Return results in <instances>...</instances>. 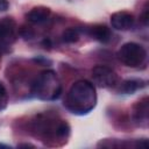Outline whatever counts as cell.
<instances>
[{
  "label": "cell",
  "mask_w": 149,
  "mask_h": 149,
  "mask_svg": "<svg viewBox=\"0 0 149 149\" xmlns=\"http://www.w3.org/2000/svg\"><path fill=\"white\" fill-rule=\"evenodd\" d=\"M111 24L116 30H128L134 24V16L128 12H116L111 15Z\"/></svg>",
  "instance_id": "cell-6"
},
{
  "label": "cell",
  "mask_w": 149,
  "mask_h": 149,
  "mask_svg": "<svg viewBox=\"0 0 149 149\" xmlns=\"http://www.w3.org/2000/svg\"><path fill=\"white\" fill-rule=\"evenodd\" d=\"M134 118L136 121L147 120L148 118V99L144 98L143 100L139 101L134 109Z\"/></svg>",
  "instance_id": "cell-10"
},
{
  "label": "cell",
  "mask_w": 149,
  "mask_h": 149,
  "mask_svg": "<svg viewBox=\"0 0 149 149\" xmlns=\"http://www.w3.org/2000/svg\"><path fill=\"white\" fill-rule=\"evenodd\" d=\"M21 147H26V148H28V147H34V146L28 144V143H24V144H19V148H21Z\"/></svg>",
  "instance_id": "cell-17"
},
{
  "label": "cell",
  "mask_w": 149,
  "mask_h": 149,
  "mask_svg": "<svg viewBox=\"0 0 149 149\" xmlns=\"http://www.w3.org/2000/svg\"><path fill=\"white\" fill-rule=\"evenodd\" d=\"M88 35L99 41V42H102V43H106L111 40L112 37V34H111V30L105 24H95L93 27H91L88 29Z\"/></svg>",
  "instance_id": "cell-8"
},
{
  "label": "cell",
  "mask_w": 149,
  "mask_h": 149,
  "mask_svg": "<svg viewBox=\"0 0 149 149\" xmlns=\"http://www.w3.org/2000/svg\"><path fill=\"white\" fill-rule=\"evenodd\" d=\"M141 21H142L144 24L148 23V9H147V8L144 9V12H143V14H142V16H141Z\"/></svg>",
  "instance_id": "cell-15"
},
{
  "label": "cell",
  "mask_w": 149,
  "mask_h": 149,
  "mask_svg": "<svg viewBox=\"0 0 149 149\" xmlns=\"http://www.w3.org/2000/svg\"><path fill=\"white\" fill-rule=\"evenodd\" d=\"M118 58L127 66L139 68L146 62L147 51L141 44L135 42H128L119 49Z\"/></svg>",
  "instance_id": "cell-2"
},
{
  "label": "cell",
  "mask_w": 149,
  "mask_h": 149,
  "mask_svg": "<svg viewBox=\"0 0 149 149\" xmlns=\"http://www.w3.org/2000/svg\"><path fill=\"white\" fill-rule=\"evenodd\" d=\"M33 92L40 97H42V94H48L51 100L57 99L61 94V85L57 81L56 74L52 71L42 72L33 85Z\"/></svg>",
  "instance_id": "cell-3"
},
{
  "label": "cell",
  "mask_w": 149,
  "mask_h": 149,
  "mask_svg": "<svg viewBox=\"0 0 149 149\" xmlns=\"http://www.w3.org/2000/svg\"><path fill=\"white\" fill-rule=\"evenodd\" d=\"M16 23L12 17L0 20V44H10L15 40Z\"/></svg>",
  "instance_id": "cell-5"
},
{
  "label": "cell",
  "mask_w": 149,
  "mask_h": 149,
  "mask_svg": "<svg viewBox=\"0 0 149 149\" xmlns=\"http://www.w3.org/2000/svg\"><path fill=\"white\" fill-rule=\"evenodd\" d=\"M144 86V81L143 80H139V79H128V80H125L122 84H121V86H120V88H119V91L121 92V93H134L135 91H137L139 88H141V87H143Z\"/></svg>",
  "instance_id": "cell-9"
},
{
  "label": "cell",
  "mask_w": 149,
  "mask_h": 149,
  "mask_svg": "<svg viewBox=\"0 0 149 149\" xmlns=\"http://www.w3.org/2000/svg\"><path fill=\"white\" fill-rule=\"evenodd\" d=\"M95 90L87 80L76 81L66 97L65 106L77 114H85L90 112L95 105Z\"/></svg>",
  "instance_id": "cell-1"
},
{
  "label": "cell",
  "mask_w": 149,
  "mask_h": 149,
  "mask_svg": "<svg viewBox=\"0 0 149 149\" xmlns=\"http://www.w3.org/2000/svg\"><path fill=\"white\" fill-rule=\"evenodd\" d=\"M51 14V10L48 7L44 6H38V7H34L33 9H30L27 14V20L31 23H41L44 22L49 19Z\"/></svg>",
  "instance_id": "cell-7"
},
{
  "label": "cell",
  "mask_w": 149,
  "mask_h": 149,
  "mask_svg": "<svg viewBox=\"0 0 149 149\" xmlns=\"http://www.w3.org/2000/svg\"><path fill=\"white\" fill-rule=\"evenodd\" d=\"M19 33H20V35H21L23 38H33L34 35H35L34 30H33L30 27H27V26H22V27L20 28Z\"/></svg>",
  "instance_id": "cell-13"
},
{
  "label": "cell",
  "mask_w": 149,
  "mask_h": 149,
  "mask_svg": "<svg viewBox=\"0 0 149 149\" xmlns=\"http://www.w3.org/2000/svg\"><path fill=\"white\" fill-rule=\"evenodd\" d=\"M93 81L100 87H112L118 81L116 73L105 65H97L92 69Z\"/></svg>",
  "instance_id": "cell-4"
},
{
  "label": "cell",
  "mask_w": 149,
  "mask_h": 149,
  "mask_svg": "<svg viewBox=\"0 0 149 149\" xmlns=\"http://www.w3.org/2000/svg\"><path fill=\"white\" fill-rule=\"evenodd\" d=\"M62 40L65 43H74L79 40V31L77 28H68L62 34Z\"/></svg>",
  "instance_id": "cell-11"
},
{
  "label": "cell",
  "mask_w": 149,
  "mask_h": 149,
  "mask_svg": "<svg viewBox=\"0 0 149 149\" xmlns=\"http://www.w3.org/2000/svg\"><path fill=\"white\" fill-rule=\"evenodd\" d=\"M43 45H44V48H50V47H51L50 40H49V38H45V40L43 41Z\"/></svg>",
  "instance_id": "cell-16"
},
{
  "label": "cell",
  "mask_w": 149,
  "mask_h": 149,
  "mask_svg": "<svg viewBox=\"0 0 149 149\" xmlns=\"http://www.w3.org/2000/svg\"><path fill=\"white\" fill-rule=\"evenodd\" d=\"M8 8V2L7 0H0V12H3Z\"/></svg>",
  "instance_id": "cell-14"
},
{
  "label": "cell",
  "mask_w": 149,
  "mask_h": 149,
  "mask_svg": "<svg viewBox=\"0 0 149 149\" xmlns=\"http://www.w3.org/2000/svg\"><path fill=\"white\" fill-rule=\"evenodd\" d=\"M7 101H8V95H7V91L3 86V84L0 81V111L5 109L7 106Z\"/></svg>",
  "instance_id": "cell-12"
}]
</instances>
